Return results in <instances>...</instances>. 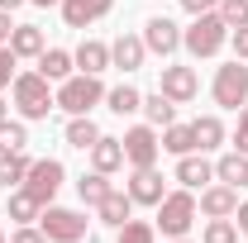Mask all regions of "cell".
Returning <instances> with one entry per match:
<instances>
[{
    "mask_svg": "<svg viewBox=\"0 0 248 243\" xmlns=\"http://www.w3.org/2000/svg\"><path fill=\"white\" fill-rule=\"evenodd\" d=\"M10 91H15V105H19V115H24V120H48V115L58 110L53 81H48L43 72H19Z\"/></svg>",
    "mask_w": 248,
    "mask_h": 243,
    "instance_id": "cell-1",
    "label": "cell"
},
{
    "mask_svg": "<svg viewBox=\"0 0 248 243\" xmlns=\"http://www.w3.org/2000/svg\"><path fill=\"white\" fill-rule=\"evenodd\" d=\"M224 43H229V24L219 19L215 10H210V15H196V24L182 29V48L191 58H215Z\"/></svg>",
    "mask_w": 248,
    "mask_h": 243,
    "instance_id": "cell-2",
    "label": "cell"
},
{
    "mask_svg": "<svg viewBox=\"0 0 248 243\" xmlns=\"http://www.w3.org/2000/svg\"><path fill=\"white\" fill-rule=\"evenodd\" d=\"M196 224V191H167L162 200H157V229L167 234V239H186V229Z\"/></svg>",
    "mask_w": 248,
    "mask_h": 243,
    "instance_id": "cell-3",
    "label": "cell"
},
{
    "mask_svg": "<svg viewBox=\"0 0 248 243\" xmlns=\"http://www.w3.org/2000/svg\"><path fill=\"white\" fill-rule=\"evenodd\" d=\"M100 100H105V86H100V76H86V72H77V76L58 81V110H67V115H91Z\"/></svg>",
    "mask_w": 248,
    "mask_h": 243,
    "instance_id": "cell-4",
    "label": "cell"
},
{
    "mask_svg": "<svg viewBox=\"0 0 248 243\" xmlns=\"http://www.w3.org/2000/svg\"><path fill=\"white\" fill-rule=\"evenodd\" d=\"M210 95H215L219 110H239V105H248V62H224L215 72V81H210Z\"/></svg>",
    "mask_w": 248,
    "mask_h": 243,
    "instance_id": "cell-5",
    "label": "cell"
},
{
    "mask_svg": "<svg viewBox=\"0 0 248 243\" xmlns=\"http://www.w3.org/2000/svg\"><path fill=\"white\" fill-rule=\"evenodd\" d=\"M38 229L48 234V243H81V239H86V214L62 210V205H43Z\"/></svg>",
    "mask_w": 248,
    "mask_h": 243,
    "instance_id": "cell-6",
    "label": "cell"
},
{
    "mask_svg": "<svg viewBox=\"0 0 248 243\" xmlns=\"http://www.w3.org/2000/svg\"><path fill=\"white\" fill-rule=\"evenodd\" d=\"M157 152H162V138H157L153 124H134L124 134V162L129 167H157Z\"/></svg>",
    "mask_w": 248,
    "mask_h": 243,
    "instance_id": "cell-7",
    "label": "cell"
},
{
    "mask_svg": "<svg viewBox=\"0 0 248 243\" xmlns=\"http://www.w3.org/2000/svg\"><path fill=\"white\" fill-rule=\"evenodd\" d=\"M62 162L58 157H33V167H29V177H24V191L29 196H38L43 205H53V196L62 191Z\"/></svg>",
    "mask_w": 248,
    "mask_h": 243,
    "instance_id": "cell-8",
    "label": "cell"
},
{
    "mask_svg": "<svg viewBox=\"0 0 248 243\" xmlns=\"http://www.w3.org/2000/svg\"><path fill=\"white\" fill-rule=\"evenodd\" d=\"M157 91L167 95L172 105H191L196 95H201V76H196V67H162V81H157Z\"/></svg>",
    "mask_w": 248,
    "mask_h": 243,
    "instance_id": "cell-9",
    "label": "cell"
},
{
    "mask_svg": "<svg viewBox=\"0 0 248 243\" xmlns=\"http://www.w3.org/2000/svg\"><path fill=\"white\" fill-rule=\"evenodd\" d=\"M143 48H148L153 58H172V53L182 48V29H177V19L153 15V19L143 24Z\"/></svg>",
    "mask_w": 248,
    "mask_h": 243,
    "instance_id": "cell-10",
    "label": "cell"
},
{
    "mask_svg": "<svg viewBox=\"0 0 248 243\" xmlns=\"http://www.w3.org/2000/svg\"><path fill=\"white\" fill-rule=\"evenodd\" d=\"M124 191H129L134 205H153V210H157V200L167 196V186H162V172H157V167H134V177H129Z\"/></svg>",
    "mask_w": 248,
    "mask_h": 243,
    "instance_id": "cell-11",
    "label": "cell"
},
{
    "mask_svg": "<svg viewBox=\"0 0 248 243\" xmlns=\"http://www.w3.org/2000/svg\"><path fill=\"white\" fill-rule=\"evenodd\" d=\"M115 10V0H62V24L67 29H86L95 19H105Z\"/></svg>",
    "mask_w": 248,
    "mask_h": 243,
    "instance_id": "cell-12",
    "label": "cell"
},
{
    "mask_svg": "<svg viewBox=\"0 0 248 243\" xmlns=\"http://www.w3.org/2000/svg\"><path fill=\"white\" fill-rule=\"evenodd\" d=\"M148 58V48H143V33H120L115 43H110V67H120V72H139Z\"/></svg>",
    "mask_w": 248,
    "mask_h": 243,
    "instance_id": "cell-13",
    "label": "cell"
},
{
    "mask_svg": "<svg viewBox=\"0 0 248 243\" xmlns=\"http://www.w3.org/2000/svg\"><path fill=\"white\" fill-rule=\"evenodd\" d=\"M196 210L201 214H210V219H229V214L239 210V191H234V186H205V191H201V200H196Z\"/></svg>",
    "mask_w": 248,
    "mask_h": 243,
    "instance_id": "cell-14",
    "label": "cell"
},
{
    "mask_svg": "<svg viewBox=\"0 0 248 243\" xmlns=\"http://www.w3.org/2000/svg\"><path fill=\"white\" fill-rule=\"evenodd\" d=\"M177 182H182L186 191H205V186L215 182V162H205V157L186 152V157H177Z\"/></svg>",
    "mask_w": 248,
    "mask_h": 243,
    "instance_id": "cell-15",
    "label": "cell"
},
{
    "mask_svg": "<svg viewBox=\"0 0 248 243\" xmlns=\"http://www.w3.org/2000/svg\"><path fill=\"white\" fill-rule=\"evenodd\" d=\"M129 214H134V200H129V191H115V186H110V191H105V200L95 205V219H100V224H110V229H120Z\"/></svg>",
    "mask_w": 248,
    "mask_h": 243,
    "instance_id": "cell-16",
    "label": "cell"
},
{
    "mask_svg": "<svg viewBox=\"0 0 248 243\" xmlns=\"http://www.w3.org/2000/svg\"><path fill=\"white\" fill-rule=\"evenodd\" d=\"M91 167L105 172V177L120 172V167H124V138H105V134H100V138L91 143Z\"/></svg>",
    "mask_w": 248,
    "mask_h": 243,
    "instance_id": "cell-17",
    "label": "cell"
},
{
    "mask_svg": "<svg viewBox=\"0 0 248 243\" xmlns=\"http://www.w3.org/2000/svg\"><path fill=\"white\" fill-rule=\"evenodd\" d=\"M72 62H77L86 76H100V72L110 67V43H100V38H86V43L72 53Z\"/></svg>",
    "mask_w": 248,
    "mask_h": 243,
    "instance_id": "cell-18",
    "label": "cell"
},
{
    "mask_svg": "<svg viewBox=\"0 0 248 243\" xmlns=\"http://www.w3.org/2000/svg\"><path fill=\"white\" fill-rule=\"evenodd\" d=\"M215 182H224V186H234V191H244L248 186V152H224L215 162Z\"/></svg>",
    "mask_w": 248,
    "mask_h": 243,
    "instance_id": "cell-19",
    "label": "cell"
},
{
    "mask_svg": "<svg viewBox=\"0 0 248 243\" xmlns=\"http://www.w3.org/2000/svg\"><path fill=\"white\" fill-rule=\"evenodd\" d=\"M5 214H10L15 224H38V214H43V200H38V196H29L24 186H15V191H10V205H5Z\"/></svg>",
    "mask_w": 248,
    "mask_h": 243,
    "instance_id": "cell-20",
    "label": "cell"
},
{
    "mask_svg": "<svg viewBox=\"0 0 248 243\" xmlns=\"http://www.w3.org/2000/svg\"><path fill=\"white\" fill-rule=\"evenodd\" d=\"M48 43H43V29L38 24H15V33H10V53L15 58H38Z\"/></svg>",
    "mask_w": 248,
    "mask_h": 243,
    "instance_id": "cell-21",
    "label": "cell"
},
{
    "mask_svg": "<svg viewBox=\"0 0 248 243\" xmlns=\"http://www.w3.org/2000/svg\"><path fill=\"white\" fill-rule=\"evenodd\" d=\"M29 167H33V157H29V152H0V186H5V191L24 186Z\"/></svg>",
    "mask_w": 248,
    "mask_h": 243,
    "instance_id": "cell-22",
    "label": "cell"
},
{
    "mask_svg": "<svg viewBox=\"0 0 248 243\" xmlns=\"http://www.w3.org/2000/svg\"><path fill=\"white\" fill-rule=\"evenodd\" d=\"M162 148L167 152H177V157H186V152H201L196 148V124H167V129H162Z\"/></svg>",
    "mask_w": 248,
    "mask_h": 243,
    "instance_id": "cell-23",
    "label": "cell"
},
{
    "mask_svg": "<svg viewBox=\"0 0 248 243\" xmlns=\"http://www.w3.org/2000/svg\"><path fill=\"white\" fill-rule=\"evenodd\" d=\"M72 67H77V62H72V53H62V48H43V53H38V72H43L48 81H67Z\"/></svg>",
    "mask_w": 248,
    "mask_h": 243,
    "instance_id": "cell-24",
    "label": "cell"
},
{
    "mask_svg": "<svg viewBox=\"0 0 248 243\" xmlns=\"http://www.w3.org/2000/svg\"><path fill=\"white\" fill-rule=\"evenodd\" d=\"M100 138V129H95V120L91 115H72L67 120V143L72 148H81V152H91V143Z\"/></svg>",
    "mask_w": 248,
    "mask_h": 243,
    "instance_id": "cell-25",
    "label": "cell"
},
{
    "mask_svg": "<svg viewBox=\"0 0 248 243\" xmlns=\"http://www.w3.org/2000/svg\"><path fill=\"white\" fill-rule=\"evenodd\" d=\"M143 115H148V124H153V129H167V124L177 120V105H172L162 91H153V95H143Z\"/></svg>",
    "mask_w": 248,
    "mask_h": 243,
    "instance_id": "cell-26",
    "label": "cell"
},
{
    "mask_svg": "<svg viewBox=\"0 0 248 243\" xmlns=\"http://www.w3.org/2000/svg\"><path fill=\"white\" fill-rule=\"evenodd\" d=\"M105 105L115 110V115H134V110H143V95H139V86H115V91H105Z\"/></svg>",
    "mask_w": 248,
    "mask_h": 243,
    "instance_id": "cell-27",
    "label": "cell"
},
{
    "mask_svg": "<svg viewBox=\"0 0 248 243\" xmlns=\"http://www.w3.org/2000/svg\"><path fill=\"white\" fill-rule=\"evenodd\" d=\"M219 143H224V124H219V115H201V120H196V148L210 152V148H219Z\"/></svg>",
    "mask_w": 248,
    "mask_h": 243,
    "instance_id": "cell-28",
    "label": "cell"
},
{
    "mask_svg": "<svg viewBox=\"0 0 248 243\" xmlns=\"http://www.w3.org/2000/svg\"><path fill=\"white\" fill-rule=\"evenodd\" d=\"M105 191H110V182H105V172H95L91 167V177H81V182H77V196H81V205H100V200H105Z\"/></svg>",
    "mask_w": 248,
    "mask_h": 243,
    "instance_id": "cell-29",
    "label": "cell"
},
{
    "mask_svg": "<svg viewBox=\"0 0 248 243\" xmlns=\"http://www.w3.org/2000/svg\"><path fill=\"white\" fill-rule=\"evenodd\" d=\"M115 243H157V224H148V219H124Z\"/></svg>",
    "mask_w": 248,
    "mask_h": 243,
    "instance_id": "cell-30",
    "label": "cell"
},
{
    "mask_svg": "<svg viewBox=\"0 0 248 243\" xmlns=\"http://www.w3.org/2000/svg\"><path fill=\"white\" fill-rule=\"evenodd\" d=\"M24 148H29V129L15 124V120H5L0 124V152H24Z\"/></svg>",
    "mask_w": 248,
    "mask_h": 243,
    "instance_id": "cell-31",
    "label": "cell"
},
{
    "mask_svg": "<svg viewBox=\"0 0 248 243\" xmlns=\"http://www.w3.org/2000/svg\"><path fill=\"white\" fill-rule=\"evenodd\" d=\"M201 243H239V224L234 219H210L205 234H201Z\"/></svg>",
    "mask_w": 248,
    "mask_h": 243,
    "instance_id": "cell-32",
    "label": "cell"
},
{
    "mask_svg": "<svg viewBox=\"0 0 248 243\" xmlns=\"http://www.w3.org/2000/svg\"><path fill=\"white\" fill-rule=\"evenodd\" d=\"M215 15L229 24V29H239V24H248V0H219Z\"/></svg>",
    "mask_w": 248,
    "mask_h": 243,
    "instance_id": "cell-33",
    "label": "cell"
},
{
    "mask_svg": "<svg viewBox=\"0 0 248 243\" xmlns=\"http://www.w3.org/2000/svg\"><path fill=\"white\" fill-rule=\"evenodd\" d=\"M15 67H19V58H15V53H10V43H5V48H0V91H5V86H15V76H19Z\"/></svg>",
    "mask_w": 248,
    "mask_h": 243,
    "instance_id": "cell-34",
    "label": "cell"
},
{
    "mask_svg": "<svg viewBox=\"0 0 248 243\" xmlns=\"http://www.w3.org/2000/svg\"><path fill=\"white\" fill-rule=\"evenodd\" d=\"M10 243H48V234H43L38 224H19V229H15V239H10Z\"/></svg>",
    "mask_w": 248,
    "mask_h": 243,
    "instance_id": "cell-35",
    "label": "cell"
},
{
    "mask_svg": "<svg viewBox=\"0 0 248 243\" xmlns=\"http://www.w3.org/2000/svg\"><path fill=\"white\" fill-rule=\"evenodd\" d=\"M229 43H234V58H239V62H248V24L229 29Z\"/></svg>",
    "mask_w": 248,
    "mask_h": 243,
    "instance_id": "cell-36",
    "label": "cell"
},
{
    "mask_svg": "<svg viewBox=\"0 0 248 243\" xmlns=\"http://www.w3.org/2000/svg\"><path fill=\"white\" fill-rule=\"evenodd\" d=\"M234 148H239V152H248V105L239 110V129H234Z\"/></svg>",
    "mask_w": 248,
    "mask_h": 243,
    "instance_id": "cell-37",
    "label": "cell"
},
{
    "mask_svg": "<svg viewBox=\"0 0 248 243\" xmlns=\"http://www.w3.org/2000/svg\"><path fill=\"white\" fill-rule=\"evenodd\" d=\"M215 5H219V0H182V10L191 15V19H196V15H210Z\"/></svg>",
    "mask_w": 248,
    "mask_h": 243,
    "instance_id": "cell-38",
    "label": "cell"
},
{
    "mask_svg": "<svg viewBox=\"0 0 248 243\" xmlns=\"http://www.w3.org/2000/svg\"><path fill=\"white\" fill-rule=\"evenodd\" d=\"M10 33H15V24H10V10H0V48L10 43Z\"/></svg>",
    "mask_w": 248,
    "mask_h": 243,
    "instance_id": "cell-39",
    "label": "cell"
},
{
    "mask_svg": "<svg viewBox=\"0 0 248 243\" xmlns=\"http://www.w3.org/2000/svg\"><path fill=\"white\" fill-rule=\"evenodd\" d=\"M234 219H239V234L248 239V200H239V210H234Z\"/></svg>",
    "mask_w": 248,
    "mask_h": 243,
    "instance_id": "cell-40",
    "label": "cell"
},
{
    "mask_svg": "<svg viewBox=\"0 0 248 243\" xmlns=\"http://www.w3.org/2000/svg\"><path fill=\"white\" fill-rule=\"evenodd\" d=\"M19 5H24V0H0V10H19Z\"/></svg>",
    "mask_w": 248,
    "mask_h": 243,
    "instance_id": "cell-41",
    "label": "cell"
},
{
    "mask_svg": "<svg viewBox=\"0 0 248 243\" xmlns=\"http://www.w3.org/2000/svg\"><path fill=\"white\" fill-rule=\"evenodd\" d=\"M5 120H10V110H5V100H0V124H5Z\"/></svg>",
    "mask_w": 248,
    "mask_h": 243,
    "instance_id": "cell-42",
    "label": "cell"
},
{
    "mask_svg": "<svg viewBox=\"0 0 248 243\" xmlns=\"http://www.w3.org/2000/svg\"><path fill=\"white\" fill-rule=\"evenodd\" d=\"M33 5H43V10H48V5H62V0H33Z\"/></svg>",
    "mask_w": 248,
    "mask_h": 243,
    "instance_id": "cell-43",
    "label": "cell"
},
{
    "mask_svg": "<svg viewBox=\"0 0 248 243\" xmlns=\"http://www.w3.org/2000/svg\"><path fill=\"white\" fill-rule=\"evenodd\" d=\"M0 243H10V239H5V234H0Z\"/></svg>",
    "mask_w": 248,
    "mask_h": 243,
    "instance_id": "cell-44",
    "label": "cell"
},
{
    "mask_svg": "<svg viewBox=\"0 0 248 243\" xmlns=\"http://www.w3.org/2000/svg\"><path fill=\"white\" fill-rule=\"evenodd\" d=\"M172 243H186V239H172Z\"/></svg>",
    "mask_w": 248,
    "mask_h": 243,
    "instance_id": "cell-45",
    "label": "cell"
}]
</instances>
